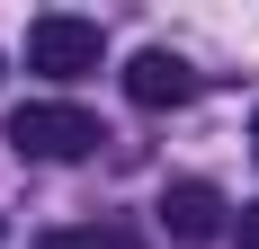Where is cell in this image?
Masks as SVG:
<instances>
[{
	"label": "cell",
	"instance_id": "277c9868",
	"mask_svg": "<svg viewBox=\"0 0 259 249\" xmlns=\"http://www.w3.org/2000/svg\"><path fill=\"white\" fill-rule=\"evenodd\" d=\"M161 231H179V240H214V231H224V196H214L206 178L161 187Z\"/></svg>",
	"mask_w": 259,
	"mask_h": 249
},
{
	"label": "cell",
	"instance_id": "52a82bcc",
	"mask_svg": "<svg viewBox=\"0 0 259 249\" xmlns=\"http://www.w3.org/2000/svg\"><path fill=\"white\" fill-rule=\"evenodd\" d=\"M250 143H259V125H250Z\"/></svg>",
	"mask_w": 259,
	"mask_h": 249
},
{
	"label": "cell",
	"instance_id": "3957f363",
	"mask_svg": "<svg viewBox=\"0 0 259 249\" xmlns=\"http://www.w3.org/2000/svg\"><path fill=\"white\" fill-rule=\"evenodd\" d=\"M125 98L152 107V116H161V107H188V98H197V72H188L170 45H143V53L125 63Z\"/></svg>",
	"mask_w": 259,
	"mask_h": 249
},
{
	"label": "cell",
	"instance_id": "5b68a950",
	"mask_svg": "<svg viewBox=\"0 0 259 249\" xmlns=\"http://www.w3.org/2000/svg\"><path fill=\"white\" fill-rule=\"evenodd\" d=\"M36 249H134V240H125L116 223H63V231H45Z\"/></svg>",
	"mask_w": 259,
	"mask_h": 249
},
{
	"label": "cell",
	"instance_id": "7a4b0ae2",
	"mask_svg": "<svg viewBox=\"0 0 259 249\" xmlns=\"http://www.w3.org/2000/svg\"><path fill=\"white\" fill-rule=\"evenodd\" d=\"M99 53H107L99 18H63V9H54V18L27 27V72H45V80H90Z\"/></svg>",
	"mask_w": 259,
	"mask_h": 249
},
{
	"label": "cell",
	"instance_id": "8992f818",
	"mask_svg": "<svg viewBox=\"0 0 259 249\" xmlns=\"http://www.w3.org/2000/svg\"><path fill=\"white\" fill-rule=\"evenodd\" d=\"M233 240H241V249H259V205H241V223H233Z\"/></svg>",
	"mask_w": 259,
	"mask_h": 249
},
{
	"label": "cell",
	"instance_id": "6da1fadb",
	"mask_svg": "<svg viewBox=\"0 0 259 249\" xmlns=\"http://www.w3.org/2000/svg\"><path fill=\"white\" fill-rule=\"evenodd\" d=\"M9 143H18V160H90L107 134H99V116H80V107L36 98V107H18V116H9Z\"/></svg>",
	"mask_w": 259,
	"mask_h": 249
}]
</instances>
